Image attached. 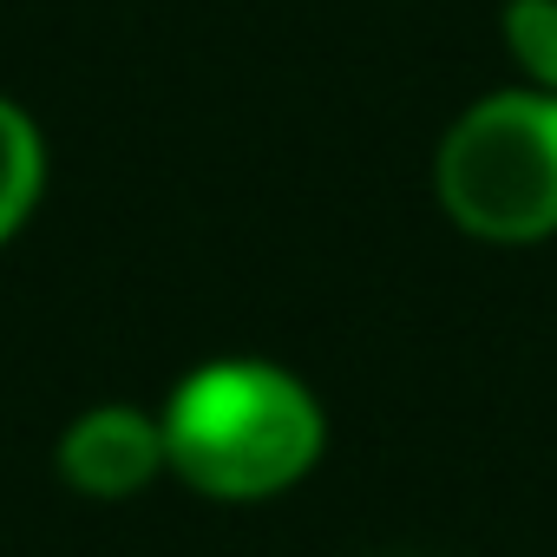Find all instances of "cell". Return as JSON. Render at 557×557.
Segmentation results:
<instances>
[{
  "label": "cell",
  "mask_w": 557,
  "mask_h": 557,
  "mask_svg": "<svg viewBox=\"0 0 557 557\" xmlns=\"http://www.w3.org/2000/svg\"><path fill=\"white\" fill-rule=\"evenodd\" d=\"M40 177H47V164H40V132H34V119H27L14 99H0V243L27 223V210H34V197H40Z\"/></svg>",
  "instance_id": "277c9868"
},
{
  "label": "cell",
  "mask_w": 557,
  "mask_h": 557,
  "mask_svg": "<svg viewBox=\"0 0 557 557\" xmlns=\"http://www.w3.org/2000/svg\"><path fill=\"white\" fill-rule=\"evenodd\" d=\"M164 466V426L138 407H92L60 440V472L86 498H132Z\"/></svg>",
  "instance_id": "3957f363"
},
{
  "label": "cell",
  "mask_w": 557,
  "mask_h": 557,
  "mask_svg": "<svg viewBox=\"0 0 557 557\" xmlns=\"http://www.w3.org/2000/svg\"><path fill=\"white\" fill-rule=\"evenodd\" d=\"M505 47L557 99V0H511L505 8Z\"/></svg>",
  "instance_id": "5b68a950"
},
{
  "label": "cell",
  "mask_w": 557,
  "mask_h": 557,
  "mask_svg": "<svg viewBox=\"0 0 557 557\" xmlns=\"http://www.w3.org/2000/svg\"><path fill=\"white\" fill-rule=\"evenodd\" d=\"M164 459L210 498H269L322 459L315 394L269 361H210L164 407Z\"/></svg>",
  "instance_id": "6da1fadb"
},
{
  "label": "cell",
  "mask_w": 557,
  "mask_h": 557,
  "mask_svg": "<svg viewBox=\"0 0 557 557\" xmlns=\"http://www.w3.org/2000/svg\"><path fill=\"white\" fill-rule=\"evenodd\" d=\"M440 203L459 230L492 243H537L557 230V99L498 92L472 106L440 145Z\"/></svg>",
  "instance_id": "7a4b0ae2"
}]
</instances>
